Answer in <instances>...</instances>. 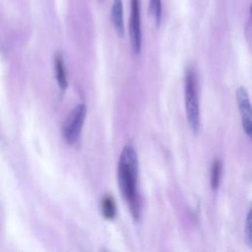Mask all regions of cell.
<instances>
[{
  "label": "cell",
  "mask_w": 252,
  "mask_h": 252,
  "mask_svg": "<svg viewBox=\"0 0 252 252\" xmlns=\"http://www.w3.org/2000/svg\"><path fill=\"white\" fill-rule=\"evenodd\" d=\"M244 234H245V239L246 242L249 246H251L252 243V220H251V212L249 211L247 214L246 218V222L244 225Z\"/></svg>",
  "instance_id": "obj_11"
},
{
  "label": "cell",
  "mask_w": 252,
  "mask_h": 252,
  "mask_svg": "<svg viewBox=\"0 0 252 252\" xmlns=\"http://www.w3.org/2000/svg\"><path fill=\"white\" fill-rule=\"evenodd\" d=\"M139 161L135 149L127 145L123 148L117 168V180L123 198L135 220L140 217V199L137 191Z\"/></svg>",
  "instance_id": "obj_1"
},
{
  "label": "cell",
  "mask_w": 252,
  "mask_h": 252,
  "mask_svg": "<svg viewBox=\"0 0 252 252\" xmlns=\"http://www.w3.org/2000/svg\"><path fill=\"white\" fill-rule=\"evenodd\" d=\"M220 173H221V162L219 159H215V161L212 164L211 177H210V183L213 190H217L220 185Z\"/></svg>",
  "instance_id": "obj_9"
},
{
  "label": "cell",
  "mask_w": 252,
  "mask_h": 252,
  "mask_svg": "<svg viewBox=\"0 0 252 252\" xmlns=\"http://www.w3.org/2000/svg\"><path fill=\"white\" fill-rule=\"evenodd\" d=\"M236 100H237V105L240 110L241 114V121H242V128L245 132V134L250 137L251 136V129H252V124H251V104H250V99L247 91L239 87L236 90Z\"/></svg>",
  "instance_id": "obj_5"
},
{
  "label": "cell",
  "mask_w": 252,
  "mask_h": 252,
  "mask_svg": "<svg viewBox=\"0 0 252 252\" xmlns=\"http://www.w3.org/2000/svg\"><path fill=\"white\" fill-rule=\"evenodd\" d=\"M111 21L118 35L124 34L123 22V2L122 0H114L111 8Z\"/></svg>",
  "instance_id": "obj_6"
},
{
  "label": "cell",
  "mask_w": 252,
  "mask_h": 252,
  "mask_svg": "<svg viewBox=\"0 0 252 252\" xmlns=\"http://www.w3.org/2000/svg\"><path fill=\"white\" fill-rule=\"evenodd\" d=\"M150 12L155 18L157 26L159 25L161 19V0H150Z\"/></svg>",
  "instance_id": "obj_10"
},
{
  "label": "cell",
  "mask_w": 252,
  "mask_h": 252,
  "mask_svg": "<svg viewBox=\"0 0 252 252\" xmlns=\"http://www.w3.org/2000/svg\"><path fill=\"white\" fill-rule=\"evenodd\" d=\"M185 107L189 126L196 133L200 126V110L196 90V77L192 70H188L185 77Z\"/></svg>",
  "instance_id": "obj_2"
},
{
  "label": "cell",
  "mask_w": 252,
  "mask_h": 252,
  "mask_svg": "<svg viewBox=\"0 0 252 252\" xmlns=\"http://www.w3.org/2000/svg\"><path fill=\"white\" fill-rule=\"evenodd\" d=\"M54 70H55V77L57 84L61 91H65L68 86L66 72H65V65L64 60L60 54H57L54 59Z\"/></svg>",
  "instance_id": "obj_7"
},
{
  "label": "cell",
  "mask_w": 252,
  "mask_h": 252,
  "mask_svg": "<svg viewBox=\"0 0 252 252\" xmlns=\"http://www.w3.org/2000/svg\"><path fill=\"white\" fill-rule=\"evenodd\" d=\"M100 211L102 216L107 220H111L115 217L116 207H115L114 200L112 199L111 196H104L102 198L100 203Z\"/></svg>",
  "instance_id": "obj_8"
},
{
  "label": "cell",
  "mask_w": 252,
  "mask_h": 252,
  "mask_svg": "<svg viewBox=\"0 0 252 252\" xmlns=\"http://www.w3.org/2000/svg\"><path fill=\"white\" fill-rule=\"evenodd\" d=\"M86 114L87 107L84 103H81L75 106L67 116L62 126V136L69 145H73L78 140L85 122Z\"/></svg>",
  "instance_id": "obj_3"
},
{
  "label": "cell",
  "mask_w": 252,
  "mask_h": 252,
  "mask_svg": "<svg viewBox=\"0 0 252 252\" xmlns=\"http://www.w3.org/2000/svg\"><path fill=\"white\" fill-rule=\"evenodd\" d=\"M129 34L133 53L140 54L142 46L141 21H140V2L139 0H131V14L129 21Z\"/></svg>",
  "instance_id": "obj_4"
}]
</instances>
